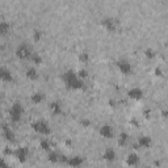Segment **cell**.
<instances>
[{"label": "cell", "instance_id": "obj_1", "mask_svg": "<svg viewBox=\"0 0 168 168\" xmlns=\"http://www.w3.org/2000/svg\"><path fill=\"white\" fill-rule=\"evenodd\" d=\"M63 82H65V86L67 87L69 89H72V91H78V89H83L84 87V83L83 80L80 79L78 74L74 72L72 70H69V71H66L62 76Z\"/></svg>", "mask_w": 168, "mask_h": 168}, {"label": "cell", "instance_id": "obj_2", "mask_svg": "<svg viewBox=\"0 0 168 168\" xmlns=\"http://www.w3.org/2000/svg\"><path fill=\"white\" fill-rule=\"evenodd\" d=\"M32 129H33L36 133L42 134V135H49V134L51 133L50 126H49V124L45 120H38V121L32 122Z\"/></svg>", "mask_w": 168, "mask_h": 168}, {"label": "cell", "instance_id": "obj_3", "mask_svg": "<svg viewBox=\"0 0 168 168\" xmlns=\"http://www.w3.org/2000/svg\"><path fill=\"white\" fill-rule=\"evenodd\" d=\"M24 113V108L21 106L20 103H14L9 109V118L12 122H18Z\"/></svg>", "mask_w": 168, "mask_h": 168}, {"label": "cell", "instance_id": "obj_4", "mask_svg": "<svg viewBox=\"0 0 168 168\" xmlns=\"http://www.w3.org/2000/svg\"><path fill=\"white\" fill-rule=\"evenodd\" d=\"M16 57H17L18 59H28L32 57V53L26 45L21 43V45H18L17 49H16Z\"/></svg>", "mask_w": 168, "mask_h": 168}, {"label": "cell", "instance_id": "obj_5", "mask_svg": "<svg viewBox=\"0 0 168 168\" xmlns=\"http://www.w3.org/2000/svg\"><path fill=\"white\" fill-rule=\"evenodd\" d=\"M117 67H118V70H120L121 74H124V75H130L131 71H133L131 65L127 62V61H125V59L118 61V62H117Z\"/></svg>", "mask_w": 168, "mask_h": 168}, {"label": "cell", "instance_id": "obj_6", "mask_svg": "<svg viewBox=\"0 0 168 168\" xmlns=\"http://www.w3.org/2000/svg\"><path fill=\"white\" fill-rule=\"evenodd\" d=\"M101 25H103L108 32H114L117 29V21L112 17L103 18V20H101Z\"/></svg>", "mask_w": 168, "mask_h": 168}, {"label": "cell", "instance_id": "obj_7", "mask_svg": "<svg viewBox=\"0 0 168 168\" xmlns=\"http://www.w3.org/2000/svg\"><path fill=\"white\" fill-rule=\"evenodd\" d=\"M127 96L130 97L131 100H141L143 97V91L141 88H137V87H134V88H130L127 91Z\"/></svg>", "mask_w": 168, "mask_h": 168}, {"label": "cell", "instance_id": "obj_8", "mask_svg": "<svg viewBox=\"0 0 168 168\" xmlns=\"http://www.w3.org/2000/svg\"><path fill=\"white\" fill-rule=\"evenodd\" d=\"M28 152H29V150H28L26 147H18L17 150L14 151V155H16V158H17V160H18V161L24 163V161L26 160Z\"/></svg>", "mask_w": 168, "mask_h": 168}, {"label": "cell", "instance_id": "obj_9", "mask_svg": "<svg viewBox=\"0 0 168 168\" xmlns=\"http://www.w3.org/2000/svg\"><path fill=\"white\" fill-rule=\"evenodd\" d=\"M100 135L104 138H113V130H112V127L109 125H103V126L100 127Z\"/></svg>", "mask_w": 168, "mask_h": 168}, {"label": "cell", "instance_id": "obj_10", "mask_svg": "<svg viewBox=\"0 0 168 168\" xmlns=\"http://www.w3.org/2000/svg\"><path fill=\"white\" fill-rule=\"evenodd\" d=\"M50 112L53 113V116H59V114H62V106H61V104L58 103V101H53V103H50Z\"/></svg>", "mask_w": 168, "mask_h": 168}, {"label": "cell", "instance_id": "obj_11", "mask_svg": "<svg viewBox=\"0 0 168 168\" xmlns=\"http://www.w3.org/2000/svg\"><path fill=\"white\" fill-rule=\"evenodd\" d=\"M151 143H152V141H151V138L147 137V135H142V137H139V139H138V146H141V147H143V148L151 147Z\"/></svg>", "mask_w": 168, "mask_h": 168}, {"label": "cell", "instance_id": "obj_12", "mask_svg": "<svg viewBox=\"0 0 168 168\" xmlns=\"http://www.w3.org/2000/svg\"><path fill=\"white\" fill-rule=\"evenodd\" d=\"M83 158L82 156H72V158H69V161H67V164L70 165V167H80V165L83 164Z\"/></svg>", "mask_w": 168, "mask_h": 168}, {"label": "cell", "instance_id": "obj_13", "mask_svg": "<svg viewBox=\"0 0 168 168\" xmlns=\"http://www.w3.org/2000/svg\"><path fill=\"white\" fill-rule=\"evenodd\" d=\"M103 158H104V160H106V161L116 160V151H114L113 148H106L103 154Z\"/></svg>", "mask_w": 168, "mask_h": 168}, {"label": "cell", "instance_id": "obj_14", "mask_svg": "<svg viewBox=\"0 0 168 168\" xmlns=\"http://www.w3.org/2000/svg\"><path fill=\"white\" fill-rule=\"evenodd\" d=\"M0 78H1L3 82H12V80H13L11 71L7 70L5 67H1V70H0Z\"/></svg>", "mask_w": 168, "mask_h": 168}, {"label": "cell", "instance_id": "obj_15", "mask_svg": "<svg viewBox=\"0 0 168 168\" xmlns=\"http://www.w3.org/2000/svg\"><path fill=\"white\" fill-rule=\"evenodd\" d=\"M138 163H139V158H138L137 154H130L126 158V164L129 165V167H134V165H137Z\"/></svg>", "mask_w": 168, "mask_h": 168}, {"label": "cell", "instance_id": "obj_16", "mask_svg": "<svg viewBox=\"0 0 168 168\" xmlns=\"http://www.w3.org/2000/svg\"><path fill=\"white\" fill-rule=\"evenodd\" d=\"M3 133H4V138H5L8 142H13L14 141V134H13V131L11 130L8 126H5V125L3 126Z\"/></svg>", "mask_w": 168, "mask_h": 168}, {"label": "cell", "instance_id": "obj_17", "mask_svg": "<svg viewBox=\"0 0 168 168\" xmlns=\"http://www.w3.org/2000/svg\"><path fill=\"white\" fill-rule=\"evenodd\" d=\"M43 93H41V92H36V93H33L30 96V100H32V103L33 104H40V103H42L43 101Z\"/></svg>", "mask_w": 168, "mask_h": 168}, {"label": "cell", "instance_id": "obj_18", "mask_svg": "<svg viewBox=\"0 0 168 168\" xmlns=\"http://www.w3.org/2000/svg\"><path fill=\"white\" fill-rule=\"evenodd\" d=\"M26 78L29 80H36L38 78V74H37V70L36 69H33V67H30V69H28L26 70Z\"/></svg>", "mask_w": 168, "mask_h": 168}, {"label": "cell", "instance_id": "obj_19", "mask_svg": "<svg viewBox=\"0 0 168 168\" xmlns=\"http://www.w3.org/2000/svg\"><path fill=\"white\" fill-rule=\"evenodd\" d=\"M9 28H11V25L8 24L7 21H1L0 22V34H7L8 33V30H9Z\"/></svg>", "mask_w": 168, "mask_h": 168}, {"label": "cell", "instance_id": "obj_20", "mask_svg": "<svg viewBox=\"0 0 168 168\" xmlns=\"http://www.w3.org/2000/svg\"><path fill=\"white\" fill-rule=\"evenodd\" d=\"M127 137H129V135H127L126 133H121L120 138H118V144H120V146H125L127 142Z\"/></svg>", "mask_w": 168, "mask_h": 168}, {"label": "cell", "instance_id": "obj_21", "mask_svg": "<svg viewBox=\"0 0 168 168\" xmlns=\"http://www.w3.org/2000/svg\"><path fill=\"white\" fill-rule=\"evenodd\" d=\"M30 59H32V62L36 63V65H41V63H42V58L37 54V53H33L32 57H30Z\"/></svg>", "mask_w": 168, "mask_h": 168}, {"label": "cell", "instance_id": "obj_22", "mask_svg": "<svg viewBox=\"0 0 168 168\" xmlns=\"http://www.w3.org/2000/svg\"><path fill=\"white\" fill-rule=\"evenodd\" d=\"M79 61L82 63H88V61H89V54L87 51H83V53H80V55H79Z\"/></svg>", "mask_w": 168, "mask_h": 168}, {"label": "cell", "instance_id": "obj_23", "mask_svg": "<svg viewBox=\"0 0 168 168\" xmlns=\"http://www.w3.org/2000/svg\"><path fill=\"white\" fill-rule=\"evenodd\" d=\"M40 146H41V148L42 150H45V151L50 150V142H49L47 139H42L41 143H40Z\"/></svg>", "mask_w": 168, "mask_h": 168}, {"label": "cell", "instance_id": "obj_24", "mask_svg": "<svg viewBox=\"0 0 168 168\" xmlns=\"http://www.w3.org/2000/svg\"><path fill=\"white\" fill-rule=\"evenodd\" d=\"M58 160H59V156L57 152H50V154H49V161H50V163H57Z\"/></svg>", "mask_w": 168, "mask_h": 168}, {"label": "cell", "instance_id": "obj_25", "mask_svg": "<svg viewBox=\"0 0 168 168\" xmlns=\"http://www.w3.org/2000/svg\"><path fill=\"white\" fill-rule=\"evenodd\" d=\"M41 37H42V32L38 30V29H36V30L33 32V40H34V41H40Z\"/></svg>", "mask_w": 168, "mask_h": 168}, {"label": "cell", "instance_id": "obj_26", "mask_svg": "<svg viewBox=\"0 0 168 168\" xmlns=\"http://www.w3.org/2000/svg\"><path fill=\"white\" fill-rule=\"evenodd\" d=\"M144 55H146L148 59H152V58H155V51L152 49H147V50L144 51Z\"/></svg>", "mask_w": 168, "mask_h": 168}, {"label": "cell", "instance_id": "obj_27", "mask_svg": "<svg viewBox=\"0 0 168 168\" xmlns=\"http://www.w3.org/2000/svg\"><path fill=\"white\" fill-rule=\"evenodd\" d=\"M76 74H78V76H79L82 80H83V79H86L87 76H88V72H87L86 70H79V71L76 72Z\"/></svg>", "mask_w": 168, "mask_h": 168}, {"label": "cell", "instance_id": "obj_28", "mask_svg": "<svg viewBox=\"0 0 168 168\" xmlns=\"http://www.w3.org/2000/svg\"><path fill=\"white\" fill-rule=\"evenodd\" d=\"M0 168H11V167L7 164V163H5L4 159H1V161H0Z\"/></svg>", "mask_w": 168, "mask_h": 168}, {"label": "cell", "instance_id": "obj_29", "mask_svg": "<svg viewBox=\"0 0 168 168\" xmlns=\"http://www.w3.org/2000/svg\"><path fill=\"white\" fill-rule=\"evenodd\" d=\"M155 75H156V76H161V75H163V72H161V70L159 69V67L155 69Z\"/></svg>", "mask_w": 168, "mask_h": 168}, {"label": "cell", "instance_id": "obj_30", "mask_svg": "<svg viewBox=\"0 0 168 168\" xmlns=\"http://www.w3.org/2000/svg\"><path fill=\"white\" fill-rule=\"evenodd\" d=\"M82 125H84L86 127H88V126H89V121H88V120H83V121H82Z\"/></svg>", "mask_w": 168, "mask_h": 168}, {"label": "cell", "instance_id": "obj_31", "mask_svg": "<svg viewBox=\"0 0 168 168\" xmlns=\"http://www.w3.org/2000/svg\"><path fill=\"white\" fill-rule=\"evenodd\" d=\"M130 122H131V124H133V125H134V126H138V121H137V120H135V118H133V120H131V121H130Z\"/></svg>", "mask_w": 168, "mask_h": 168}]
</instances>
